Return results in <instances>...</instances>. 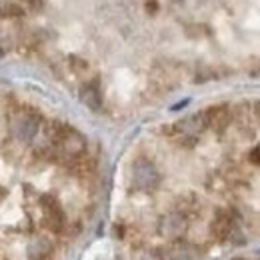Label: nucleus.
<instances>
[{"label":"nucleus","instance_id":"obj_8","mask_svg":"<svg viewBox=\"0 0 260 260\" xmlns=\"http://www.w3.org/2000/svg\"><path fill=\"white\" fill-rule=\"evenodd\" d=\"M136 260H160V252H156V250H142V252H138Z\"/></svg>","mask_w":260,"mask_h":260},{"label":"nucleus","instance_id":"obj_2","mask_svg":"<svg viewBox=\"0 0 260 260\" xmlns=\"http://www.w3.org/2000/svg\"><path fill=\"white\" fill-rule=\"evenodd\" d=\"M12 134L20 142H32L40 132V116L30 110H22L12 118Z\"/></svg>","mask_w":260,"mask_h":260},{"label":"nucleus","instance_id":"obj_6","mask_svg":"<svg viewBox=\"0 0 260 260\" xmlns=\"http://www.w3.org/2000/svg\"><path fill=\"white\" fill-rule=\"evenodd\" d=\"M80 100L82 104H86L90 110L98 112L100 106H102V96H100V90H98L96 82H88L80 88Z\"/></svg>","mask_w":260,"mask_h":260},{"label":"nucleus","instance_id":"obj_9","mask_svg":"<svg viewBox=\"0 0 260 260\" xmlns=\"http://www.w3.org/2000/svg\"><path fill=\"white\" fill-rule=\"evenodd\" d=\"M20 2H22V6L28 8V10H40V8L44 6V0H20Z\"/></svg>","mask_w":260,"mask_h":260},{"label":"nucleus","instance_id":"obj_1","mask_svg":"<svg viewBox=\"0 0 260 260\" xmlns=\"http://www.w3.org/2000/svg\"><path fill=\"white\" fill-rule=\"evenodd\" d=\"M132 184L138 190H154L160 184V174L154 162H150L148 158H136L132 164Z\"/></svg>","mask_w":260,"mask_h":260},{"label":"nucleus","instance_id":"obj_4","mask_svg":"<svg viewBox=\"0 0 260 260\" xmlns=\"http://www.w3.org/2000/svg\"><path fill=\"white\" fill-rule=\"evenodd\" d=\"M158 232L162 236H166V238H172V240L180 238L186 232V216L180 214L178 210L166 214L162 220H160V224H158Z\"/></svg>","mask_w":260,"mask_h":260},{"label":"nucleus","instance_id":"obj_11","mask_svg":"<svg viewBox=\"0 0 260 260\" xmlns=\"http://www.w3.org/2000/svg\"><path fill=\"white\" fill-rule=\"evenodd\" d=\"M236 260H242V258H236Z\"/></svg>","mask_w":260,"mask_h":260},{"label":"nucleus","instance_id":"obj_5","mask_svg":"<svg viewBox=\"0 0 260 260\" xmlns=\"http://www.w3.org/2000/svg\"><path fill=\"white\" fill-rule=\"evenodd\" d=\"M52 254V242L48 238H32L28 244V260H46Z\"/></svg>","mask_w":260,"mask_h":260},{"label":"nucleus","instance_id":"obj_7","mask_svg":"<svg viewBox=\"0 0 260 260\" xmlns=\"http://www.w3.org/2000/svg\"><path fill=\"white\" fill-rule=\"evenodd\" d=\"M160 260H192L184 244H170L160 250Z\"/></svg>","mask_w":260,"mask_h":260},{"label":"nucleus","instance_id":"obj_3","mask_svg":"<svg viewBox=\"0 0 260 260\" xmlns=\"http://www.w3.org/2000/svg\"><path fill=\"white\" fill-rule=\"evenodd\" d=\"M40 206H42V216H44L46 228H50L52 232H60L66 224V216L64 210L58 204V200L52 196H42Z\"/></svg>","mask_w":260,"mask_h":260},{"label":"nucleus","instance_id":"obj_10","mask_svg":"<svg viewBox=\"0 0 260 260\" xmlns=\"http://www.w3.org/2000/svg\"><path fill=\"white\" fill-rule=\"evenodd\" d=\"M2 54H4V52H2V48H0V58H2Z\"/></svg>","mask_w":260,"mask_h":260}]
</instances>
